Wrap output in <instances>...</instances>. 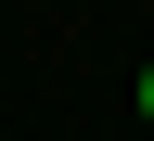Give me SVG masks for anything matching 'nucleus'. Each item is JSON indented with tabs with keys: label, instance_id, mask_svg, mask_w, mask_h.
<instances>
[{
	"label": "nucleus",
	"instance_id": "obj_1",
	"mask_svg": "<svg viewBox=\"0 0 154 141\" xmlns=\"http://www.w3.org/2000/svg\"><path fill=\"white\" fill-rule=\"evenodd\" d=\"M141 128H154V64H141Z\"/></svg>",
	"mask_w": 154,
	"mask_h": 141
}]
</instances>
